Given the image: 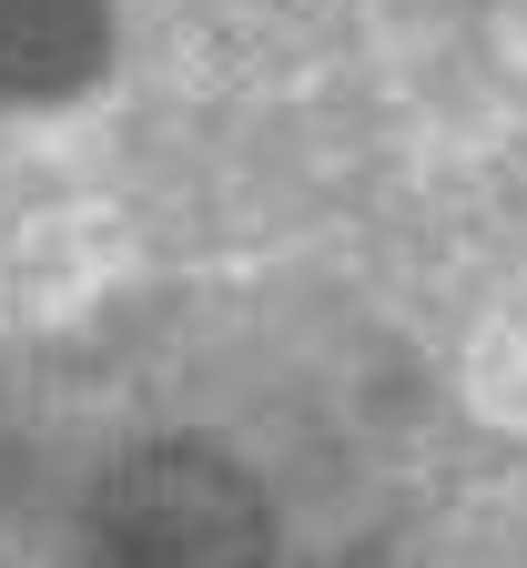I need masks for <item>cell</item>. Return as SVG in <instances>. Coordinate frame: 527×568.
<instances>
[{"instance_id":"6da1fadb","label":"cell","mask_w":527,"mask_h":568,"mask_svg":"<svg viewBox=\"0 0 527 568\" xmlns=\"http://www.w3.org/2000/svg\"><path fill=\"white\" fill-rule=\"evenodd\" d=\"M102 538L122 568H264V508L213 447H142L102 497Z\"/></svg>"},{"instance_id":"7a4b0ae2","label":"cell","mask_w":527,"mask_h":568,"mask_svg":"<svg viewBox=\"0 0 527 568\" xmlns=\"http://www.w3.org/2000/svg\"><path fill=\"white\" fill-rule=\"evenodd\" d=\"M92 61H102V0H0V92L11 102L92 82Z\"/></svg>"}]
</instances>
